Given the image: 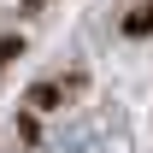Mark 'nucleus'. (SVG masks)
Here are the masks:
<instances>
[{
	"label": "nucleus",
	"mask_w": 153,
	"mask_h": 153,
	"mask_svg": "<svg viewBox=\"0 0 153 153\" xmlns=\"http://www.w3.org/2000/svg\"><path fill=\"white\" fill-rule=\"evenodd\" d=\"M47 147L53 153H118V130L106 135V124H65Z\"/></svg>",
	"instance_id": "obj_1"
}]
</instances>
